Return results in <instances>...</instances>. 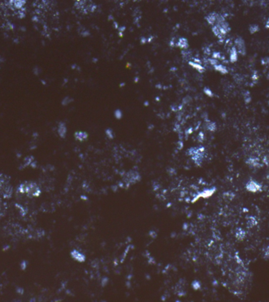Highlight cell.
I'll use <instances>...</instances> for the list:
<instances>
[{"mask_svg": "<svg viewBox=\"0 0 269 302\" xmlns=\"http://www.w3.org/2000/svg\"><path fill=\"white\" fill-rule=\"evenodd\" d=\"M80 33L81 34V36H84V37H87L90 35L89 31H87L84 27H81V30H80Z\"/></svg>", "mask_w": 269, "mask_h": 302, "instance_id": "cell-22", "label": "cell"}, {"mask_svg": "<svg viewBox=\"0 0 269 302\" xmlns=\"http://www.w3.org/2000/svg\"><path fill=\"white\" fill-rule=\"evenodd\" d=\"M224 19L223 16L216 12H212L210 14H208L206 17H205V20L208 22V25H210L211 26H214L219 22H220L221 20Z\"/></svg>", "mask_w": 269, "mask_h": 302, "instance_id": "cell-4", "label": "cell"}, {"mask_svg": "<svg viewBox=\"0 0 269 302\" xmlns=\"http://www.w3.org/2000/svg\"><path fill=\"white\" fill-rule=\"evenodd\" d=\"M246 189L248 191L256 193L261 190V185L255 180H250L246 184Z\"/></svg>", "mask_w": 269, "mask_h": 302, "instance_id": "cell-8", "label": "cell"}, {"mask_svg": "<svg viewBox=\"0 0 269 302\" xmlns=\"http://www.w3.org/2000/svg\"><path fill=\"white\" fill-rule=\"evenodd\" d=\"M198 141H199V142H201L204 140V139H205V136H204V134L202 133V132L199 133V135H198Z\"/></svg>", "mask_w": 269, "mask_h": 302, "instance_id": "cell-28", "label": "cell"}, {"mask_svg": "<svg viewBox=\"0 0 269 302\" xmlns=\"http://www.w3.org/2000/svg\"><path fill=\"white\" fill-rule=\"evenodd\" d=\"M74 136H75V139H77V140L80 141V142H83V141L87 140V138H88V134H87L86 132L79 131V132H75Z\"/></svg>", "mask_w": 269, "mask_h": 302, "instance_id": "cell-12", "label": "cell"}, {"mask_svg": "<svg viewBox=\"0 0 269 302\" xmlns=\"http://www.w3.org/2000/svg\"><path fill=\"white\" fill-rule=\"evenodd\" d=\"M182 55H183V57H184V58L185 59V60H187V61H188V59L191 58V52L188 51V50H183V51H182Z\"/></svg>", "mask_w": 269, "mask_h": 302, "instance_id": "cell-19", "label": "cell"}, {"mask_svg": "<svg viewBox=\"0 0 269 302\" xmlns=\"http://www.w3.org/2000/svg\"><path fill=\"white\" fill-rule=\"evenodd\" d=\"M21 191L23 193H26L28 194H30V190L32 192V195H37L40 193V190L38 188L37 185L34 183H25L21 185L20 187Z\"/></svg>", "mask_w": 269, "mask_h": 302, "instance_id": "cell-3", "label": "cell"}, {"mask_svg": "<svg viewBox=\"0 0 269 302\" xmlns=\"http://www.w3.org/2000/svg\"><path fill=\"white\" fill-rule=\"evenodd\" d=\"M140 175L136 171H130L125 175V180H126L127 183H129V184L136 183L140 180Z\"/></svg>", "mask_w": 269, "mask_h": 302, "instance_id": "cell-6", "label": "cell"}, {"mask_svg": "<svg viewBox=\"0 0 269 302\" xmlns=\"http://www.w3.org/2000/svg\"><path fill=\"white\" fill-rule=\"evenodd\" d=\"M205 149L203 146L190 148L187 150V154L191 157L193 161L196 164V165L200 166L205 159Z\"/></svg>", "mask_w": 269, "mask_h": 302, "instance_id": "cell-2", "label": "cell"}, {"mask_svg": "<svg viewBox=\"0 0 269 302\" xmlns=\"http://www.w3.org/2000/svg\"><path fill=\"white\" fill-rule=\"evenodd\" d=\"M235 47L236 48L238 53L241 55H246V43H245L244 39L242 37H237L235 40Z\"/></svg>", "mask_w": 269, "mask_h": 302, "instance_id": "cell-5", "label": "cell"}, {"mask_svg": "<svg viewBox=\"0 0 269 302\" xmlns=\"http://www.w3.org/2000/svg\"><path fill=\"white\" fill-rule=\"evenodd\" d=\"M246 162H247L248 165H250L253 167H257L259 165L258 160L257 158H253V157H250Z\"/></svg>", "mask_w": 269, "mask_h": 302, "instance_id": "cell-17", "label": "cell"}, {"mask_svg": "<svg viewBox=\"0 0 269 302\" xmlns=\"http://www.w3.org/2000/svg\"><path fill=\"white\" fill-rule=\"evenodd\" d=\"M266 28L269 29V20H268V22H267V23L266 24Z\"/></svg>", "mask_w": 269, "mask_h": 302, "instance_id": "cell-31", "label": "cell"}, {"mask_svg": "<svg viewBox=\"0 0 269 302\" xmlns=\"http://www.w3.org/2000/svg\"><path fill=\"white\" fill-rule=\"evenodd\" d=\"M71 256L75 260L80 262V263H83V262L85 261L86 260V256H84V254H83L82 252H79L78 250H76V249L71 252Z\"/></svg>", "mask_w": 269, "mask_h": 302, "instance_id": "cell-9", "label": "cell"}, {"mask_svg": "<svg viewBox=\"0 0 269 302\" xmlns=\"http://www.w3.org/2000/svg\"><path fill=\"white\" fill-rule=\"evenodd\" d=\"M229 56H230V62L232 63L236 62L238 61V56H239V53H238L236 48L235 46L231 47L230 52H229Z\"/></svg>", "mask_w": 269, "mask_h": 302, "instance_id": "cell-11", "label": "cell"}, {"mask_svg": "<svg viewBox=\"0 0 269 302\" xmlns=\"http://www.w3.org/2000/svg\"><path fill=\"white\" fill-rule=\"evenodd\" d=\"M57 132H58L59 136L61 137V138H65V137L66 133H67V128H66V125L65 123H59L58 128H57Z\"/></svg>", "mask_w": 269, "mask_h": 302, "instance_id": "cell-13", "label": "cell"}, {"mask_svg": "<svg viewBox=\"0 0 269 302\" xmlns=\"http://www.w3.org/2000/svg\"><path fill=\"white\" fill-rule=\"evenodd\" d=\"M192 286L194 287V290H198V289H199L200 287V283H198V281H194V282H193L192 283Z\"/></svg>", "mask_w": 269, "mask_h": 302, "instance_id": "cell-27", "label": "cell"}, {"mask_svg": "<svg viewBox=\"0 0 269 302\" xmlns=\"http://www.w3.org/2000/svg\"><path fill=\"white\" fill-rule=\"evenodd\" d=\"M212 31L218 39L224 40L226 37L227 34L231 31V28L229 24L226 22V20L224 18V19L221 20L220 22H218L216 25L212 26Z\"/></svg>", "mask_w": 269, "mask_h": 302, "instance_id": "cell-1", "label": "cell"}, {"mask_svg": "<svg viewBox=\"0 0 269 302\" xmlns=\"http://www.w3.org/2000/svg\"><path fill=\"white\" fill-rule=\"evenodd\" d=\"M224 56L221 55V54L220 52H214L212 54V58L216 59V60H219V59H224V58H223Z\"/></svg>", "mask_w": 269, "mask_h": 302, "instance_id": "cell-23", "label": "cell"}, {"mask_svg": "<svg viewBox=\"0 0 269 302\" xmlns=\"http://www.w3.org/2000/svg\"><path fill=\"white\" fill-rule=\"evenodd\" d=\"M213 68H214V70H216V71L219 72V73H220L221 74L225 75V74H227L228 73L227 69V68L222 64H220L219 63V64H217L216 66H213Z\"/></svg>", "mask_w": 269, "mask_h": 302, "instance_id": "cell-16", "label": "cell"}, {"mask_svg": "<svg viewBox=\"0 0 269 302\" xmlns=\"http://www.w3.org/2000/svg\"><path fill=\"white\" fill-rule=\"evenodd\" d=\"M203 91L207 96H208V97H210V98L213 97V93H212V91H211L210 89L208 88V87H205V88H204V90H203Z\"/></svg>", "mask_w": 269, "mask_h": 302, "instance_id": "cell-24", "label": "cell"}, {"mask_svg": "<svg viewBox=\"0 0 269 302\" xmlns=\"http://www.w3.org/2000/svg\"><path fill=\"white\" fill-rule=\"evenodd\" d=\"M188 64H189V66H191V67H193L194 69H195V70H196L198 72V73H203L205 71V67H203V66H201V64L195 63V62H192V61H189V62H188Z\"/></svg>", "mask_w": 269, "mask_h": 302, "instance_id": "cell-15", "label": "cell"}, {"mask_svg": "<svg viewBox=\"0 0 269 302\" xmlns=\"http://www.w3.org/2000/svg\"><path fill=\"white\" fill-rule=\"evenodd\" d=\"M114 117L117 120H121L122 118V117H123V113H122V111L121 109H117L114 112Z\"/></svg>", "mask_w": 269, "mask_h": 302, "instance_id": "cell-20", "label": "cell"}, {"mask_svg": "<svg viewBox=\"0 0 269 302\" xmlns=\"http://www.w3.org/2000/svg\"><path fill=\"white\" fill-rule=\"evenodd\" d=\"M208 62H209V64H210L211 66H216L217 64H219V61L216 60V59H214V58H209V59H208Z\"/></svg>", "mask_w": 269, "mask_h": 302, "instance_id": "cell-25", "label": "cell"}, {"mask_svg": "<svg viewBox=\"0 0 269 302\" xmlns=\"http://www.w3.org/2000/svg\"><path fill=\"white\" fill-rule=\"evenodd\" d=\"M71 101H73V99H72V98H69V97H66L65 98H64V99H63L62 105H67L68 104H69Z\"/></svg>", "mask_w": 269, "mask_h": 302, "instance_id": "cell-26", "label": "cell"}, {"mask_svg": "<svg viewBox=\"0 0 269 302\" xmlns=\"http://www.w3.org/2000/svg\"><path fill=\"white\" fill-rule=\"evenodd\" d=\"M105 135H106V136L108 137L109 139H113L114 137L113 132L112 129H110V128H107V129L105 130Z\"/></svg>", "mask_w": 269, "mask_h": 302, "instance_id": "cell-21", "label": "cell"}, {"mask_svg": "<svg viewBox=\"0 0 269 302\" xmlns=\"http://www.w3.org/2000/svg\"><path fill=\"white\" fill-rule=\"evenodd\" d=\"M216 192V188H211V189H206V190H203L202 192H200L199 194H197L194 199L192 200V202H195L200 198H208L210 197L211 196L213 195V194Z\"/></svg>", "mask_w": 269, "mask_h": 302, "instance_id": "cell-7", "label": "cell"}, {"mask_svg": "<svg viewBox=\"0 0 269 302\" xmlns=\"http://www.w3.org/2000/svg\"><path fill=\"white\" fill-rule=\"evenodd\" d=\"M205 129L210 132H214L216 131V125L215 122L210 121H206L204 125Z\"/></svg>", "mask_w": 269, "mask_h": 302, "instance_id": "cell-14", "label": "cell"}, {"mask_svg": "<svg viewBox=\"0 0 269 302\" xmlns=\"http://www.w3.org/2000/svg\"><path fill=\"white\" fill-rule=\"evenodd\" d=\"M264 255H265V256H269V245L267 246V249H266V252H264Z\"/></svg>", "mask_w": 269, "mask_h": 302, "instance_id": "cell-29", "label": "cell"}, {"mask_svg": "<svg viewBox=\"0 0 269 302\" xmlns=\"http://www.w3.org/2000/svg\"><path fill=\"white\" fill-rule=\"evenodd\" d=\"M259 26L257 25H252L250 26V32L251 34H254L259 31Z\"/></svg>", "mask_w": 269, "mask_h": 302, "instance_id": "cell-18", "label": "cell"}, {"mask_svg": "<svg viewBox=\"0 0 269 302\" xmlns=\"http://www.w3.org/2000/svg\"><path fill=\"white\" fill-rule=\"evenodd\" d=\"M176 46L180 47V49L185 50L187 48L189 47V43H188V40L186 38L181 37L178 39L176 43Z\"/></svg>", "mask_w": 269, "mask_h": 302, "instance_id": "cell-10", "label": "cell"}, {"mask_svg": "<svg viewBox=\"0 0 269 302\" xmlns=\"http://www.w3.org/2000/svg\"><path fill=\"white\" fill-rule=\"evenodd\" d=\"M141 42H142V43H143V44H145V43H146V39H145L144 37H143L142 39H141Z\"/></svg>", "mask_w": 269, "mask_h": 302, "instance_id": "cell-30", "label": "cell"}]
</instances>
